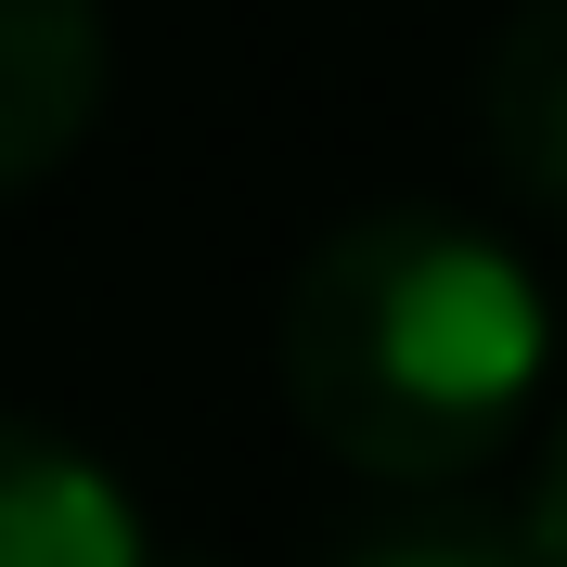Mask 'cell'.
Listing matches in <instances>:
<instances>
[{"label":"cell","mask_w":567,"mask_h":567,"mask_svg":"<svg viewBox=\"0 0 567 567\" xmlns=\"http://www.w3.org/2000/svg\"><path fill=\"white\" fill-rule=\"evenodd\" d=\"M336 567H542V555H529L516 516H477V503H452V491H400L374 529L336 542Z\"/></svg>","instance_id":"cell-5"},{"label":"cell","mask_w":567,"mask_h":567,"mask_svg":"<svg viewBox=\"0 0 567 567\" xmlns=\"http://www.w3.org/2000/svg\"><path fill=\"white\" fill-rule=\"evenodd\" d=\"M542 349H555V322H542L516 246L452 207H361L349 233L297 258L271 322L284 413L374 491L477 477L529 425Z\"/></svg>","instance_id":"cell-1"},{"label":"cell","mask_w":567,"mask_h":567,"mask_svg":"<svg viewBox=\"0 0 567 567\" xmlns=\"http://www.w3.org/2000/svg\"><path fill=\"white\" fill-rule=\"evenodd\" d=\"M104 0H0V194L52 181L104 116Z\"/></svg>","instance_id":"cell-3"},{"label":"cell","mask_w":567,"mask_h":567,"mask_svg":"<svg viewBox=\"0 0 567 567\" xmlns=\"http://www.w3.org/2000/svg\"><path fill=\"white\" fill-rule=\"evenodd\" d=\"M516 529H529L542 567H567V413H555V439H542V491H529V516H516Z\"/></svg>","instance_id":"cell-6"},{"label":"cell","mask_w":567,"mask_h":567,"mask_svg":"<svg viewBox=\"0 0 567 567\" xmlns=\"http://www.w3.org/2000/svg\"><path fill=\"white\" fill-rule=\"evenodd\" d=\"M0 567H155V529L104 452L0 413Z\"/></svg>","instance_id":"cell-2"},{"label":"cell","mask_w":567,"mask_h":567,"mask_svg":"<svg viewBox=\"0 0 567 567\" xmlns=\"http://www.w3.org/2000/svg\"><path fill=\"white\" fill-rule=\"evenodd\" d=\"M477 155L503 194L567 219V0H516L477 65Z\"/></svg>","instance_id":"cell-4"}]
</instances>
